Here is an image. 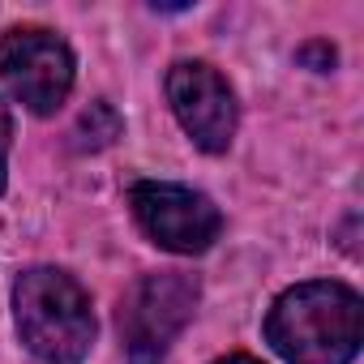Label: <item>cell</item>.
I'll use <instances>...</instances> for the list:
<instances>
[{"label":"cell","mask_w":364,"mask_h":364,"mask_svg":"<svg viewBox=\"0 0 364 364\" xmlns=\"http://www.w3.org/2000/svg\"><path fill=\"white\" fill-rule=\"evenodd\" d=\"M364 334V304L347 283L317 279L287 287L266 313V343L287 364H351Z\"/></svg>","instance_id":"1"},{"label":"cell","mask_w":364,"mask_h":364,"mask_svg":"<svg viewBox=\"0 0 364 364\" xmlns=\"http://www.w3.org/2000/svg\"><path fill=\"white\" fill-rule=\"evenodd\" d=\"M14 317L22 330V343L43 364H82L95 343V309L86 287L56 270L35 266L14 287Z\"/></svg>","instance_id":"2"},{"label":"cell","mask_w":364,"mask_h":364,"mask_svg":"<svg viewBox=\"0 0 364 364\" xmlns=\"http://www.w3.org/2000/svg\"><path fill=\"white\" fill-rule=\"evenodd\" d=\"M193 309H198V279L180 270H159L137 279L120 304V338L129 364H163L180 330L193 321Z\"/></svg>","instance_id":"3"},{"label":"cell","mask_w":364,"mask_h":364,"mask_svg":"<svg viewBox=\"0 0 364 364\" xmlns=\"http://www.w3.org/2000/svg\"><path fill=\"white\" fill-rule=\"evenodd\" d=\"M73 73V48L48 26H14L0 39V82L35 116H52L69 99Z\"/></svg>","instance_id":"4"},{"label":"cell","mask_w":364,"mask_h":364,"mask_svg":"<svg viewBox=\"0 0 364 364\" xmlns=\"http://www.w3.org/2000/svg\"><path fill=\"white\" fill-rule=\"evenodd\" d=\"M129 206L137 228L167 253H206L223 232V215L206 193L167 180H137L129 189Z\"/></svg>","instance_id":"5"},{"label":"cell","mask_w":364,"mask_h":364,"mask_svg":"<svg viewBox=\"0 0 364 364\" xmlns=\"http://www.w3.org/2000/svg\"><path fill=\"white\" fill-rule=\"evenodd\" d=\"M167 103L185 129L193 137L198 150L206 154H223L236 137V95L228 86V77L206 65V60H180L167 73Z\"/></svg>","instance_id":"6"},{"label":"cell","mask_w":364,"mask_h":364,"mask_svg":"<svg viewBox=\"0 0 364 364\" xmlns=\"http://www.w3.org/2000/svg\"><path fill=\"white\" fill-rule=\"evenodd\" d=\"M116 133H120V116L99 99V103L82 116V124H77V137H82L77 146H82V150H86V146H90V150H99V146H107Z\"/></svg>","instance_id":"7"},{"label":"cell","mask_w":364,"mask_h":364,"mask_svg":"<svg viewBox=\"0 0 364 364\" xmlns=\"http://www.w3.org/2000/svg\"><path fill=\"white\" fill-rule=\"evenodd\" d=\"M9 146H14V116L0 103V193H5V171H9Z\"/></svg>","instance_id":"8"},{"label":"cell","mask_w":364,"mask_h":364,"mask_svg":"<svg viewBox=\"0 0 364 364\" xmlns=\"http://www.w3.org/2000/svg\"><path fill=\"white\" fill-rule=\"evenodd\" d=\"M300 60H304L309 69L326 73V69L334 65V48H330V43H321V39H317V43H304V48H300Z\"/></svg>","instance_id":"9"},{"label":"cell","mask_w":364,"mask_h":364,"mask_svg":"<svg viewBox=\"0 0 364 364\" xmlns=\"http://www.w3.org/2000/svg\"><path fill=\"white\" fill-rule=\"evenodd\" d=\"M215 364H262V360H253V355L236 351V355H223V360H215Z\"/></svg>","instance_id":"10"}]
</instances>
